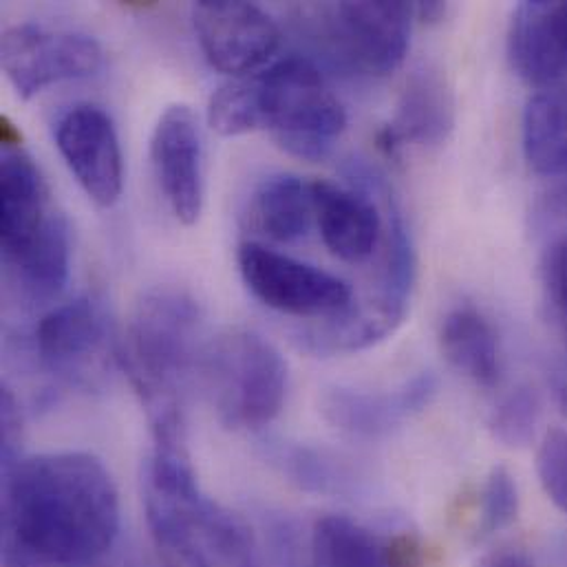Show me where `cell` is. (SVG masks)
Instances as JSON below:
<instances>
[{"label": "cell", "instance_id": "obj_1", "mask_svg": "<svg viewBox=\"0 0 567 567\" xmlns=\"http://www.w3.org/2000/svg\"><path fill=\"white\" fill-rule=\"evenodd\" d=\"M120 495L89 453L60 451L2 462V550L44 567H89L120 535Z\"/></svg>", "mask_w": 567, "mask_h": 567}, {"label": "cell", "instance_id": "obj_2", "mask_svg": "<svg viewBox=\"0 0 567 567\" xmlns=\"http://www.w3.org/2000/svg\"><path fill=\"white\" fill-rule=\"evenodd\" d=\"M204 313L177 287H153L140 296L120 344L126 371L155 437V449L186 451V391L199 375Z\"/></svg>", "mask_w": 567, "mask_h": 567}, {"label": "cell", "instance_id": "obj_3", "mask_svg": "<svg viewBox=\"0 0 567 567\" xmlns=\"http://www.w3.org/2000/svg\"><path fill=\"white\" fill-rule=\"evenodd\" d=\"M148 530L179 567H264L252 526L202 493L186 451L155 449L142 471Z\"/></svg>", "mask_w": 567, "mask_h": 567}, {"label": "cell", "instance_id": "obj_4", "mask_svg": "<svg viewBox=\"0 0 567 567\" xmlns=\"http://www.w3.org/2000/svg\"><path fill=\"white\" fill-rule=\"evenodd\" d=\"M199 378L219 422L233 431H261L284 411L287 362L255 331L235 329L210 340Z\"/></svg>", "mask_w": 567, "mask_h": 567}, {"label": "cell", "instance_id": "obj_5", "mask_svg": "<svg viewBox=\"0 0 567 567\" xmlns=\"http://www.w3.org/2000/svg\"><path fill=\"white\" fill-rule=\"evenodd\" d=\"M382 193L386 202L384 261L375 291L362 302L353 300L344 313L324 320L320 327L300 331V347L311 353L333 355L369 349L391 336L406 318L417 275L415 248L404 217L384 184Z\"/></svg>", "mask_w": 567, "mask_h": 567}, {"label": "cell", "instance_id": "obj_6", "mask_svg": "<svg viewBox=\"0 0 567 567\" xmlns=\"http://www.w3.org/2000/svg\"><path fill=\"white\" fill-rule=\"evenodd\" d=\"M252 80L261 128L293 157L324 159L347 128V113L320 69L309 58L289 55Z\"/></svg>", "mask_w": 567, "mask_h": 567}, {"label": "cell", "instance_id": "obj_7", "mask_svg": "<svg viewBox=\"0 0 567 567\" xmlns=\"http://www.w3.org/2000/svg\"><path fill=\"white\" fill-rule=\"evenodd\" d=\"M120 344L106 302L93 293L51 309L33 331L38 364L80 391H97L109 382L120 367Z\"/></svg>", "mask_w": 567, "mask_h": 567}, {"label": "cell", "instance_id": "obj_8", "mask_svg": "<svg viewBox=\"0 0 567 567\" xmlns=\"http://www.w3.org/2000/svg\"><path fill=\"white\" fill-rule=\"evenodd\" d=\"M336 64L384 78L400 69L411 44L415 9L409 2H329L311 9Z\"/></svg>", "mask_w": 567, "mask_h": 567}, {"label": "cell", "instance_id": "obj_9", "mask_svg": "<svg viewBox=\"0 0 567 567\" xmlns=\"http://www.w3.org/2000/svg\"><path fill=\"white\" fill-rule=\"evenodd\" d=\"M237 264L250 293L279 313L329 320L353 305V291L340 277L261 244H244Z\"/></svg>", "mask_w": 567, "mask_h": 567}, {"label": "cell", "instance_id": "obj_10", "mask_svg": "<svg viewBox=\"0 0 567 567\" xmlns=\"http://www.w3.org/2000/svg\"><path fill=\"white\" fill-rule=\"evenodd\" d=\"M0 53L7 80L24 100L60 82L93 78L104 64V51L95 38L31 22L7 29Z\"/></svg>", "mask_w": 567, "mask_h": 567}, {"label": "cell", "instance_id": "obj_11", "mask_svg": "<svg viewBox=\"0 0 567 567\" xmlns=\"http://www.w3.org/2000/svg\"><path fill=\"white\" fill-rule=\"evenodd\" d=\"M53 137L84 195L113 208L124 188V157L111 115L95 104H73L58 117Z\"/></svg>", "mask_w": 567, "mask_h": 567}, {"label": "cell", "instance_id": "obj_12", "mask_svg": "<svg viewBox=\"0 0 567 567\" xmlns=\"http://www.w3.org/2000/svg\"><path fill=\"white\" fill-rule=\"evenodd\" d=\"M193 24L206 60L228 75L259 69L281 42L275 18L252 2L202 0L193 7Z\"/></svg>", "mask_w": 567, "mask_h": 567}, {"label": "cell", "instance_id": "obj_13", "mask_svg": "<svg viewBox=\"0 0 567 567\" xmlns=\"http://www.w3.org/2000/svg\"><path fill=\"white\" fill-rule=\"evenodd\" d=\"M151 164L175 219L195 226L204 210V146L190 106L171 104L159 115L151 135Z\"/></svg>", "mask_w": 567, "mask_h": 567}, {"label": "cell", "instance_id": "obj_14", "mask_svg": "<svg viewBox=\"0 0 567 567\" xmlns=\"http://www.w3.org/2000/svg\"><path fill=\"white\" fill-rule=\"evenodd\" d=\"M437 389L440 382L431 371H422L386 391L336 386L322 393L320 413L333 429L351 437L382 440L429 409Z\"/></svg>", "mask_w": 567, "mask_h": 567}, {"label": "cell", "instance_id": "obj_15", "mask_svg": "<svg viewBox=\"0 0 567 567\" xmlns=\"http://www.w3.org/2000/svg\"><path fill=\"white\" fill-rule=\"evenodd\" d=\"M53 215L40 168L22 146L4 140L0 153V250L4 266L38 239Z\"/></svg>", "mask_w": 567, "mask_h": 567}, {"label": "cell", "instance_id": "obj_16", "mask_svg": "<svg viewBox=\"0 0 567 567\" xmlns=\"http://www.w3.org/2000/svg\"><path fill=\"white\" fill-rule=\"evenodd\" d=\"M508 60L533 86L561 80L567 73V2H519L508 27Z\"/></svg>", "mask_w": 567, "mask_h": 567}, {"label": "cell", "instance_id": "obj_17", "mask_svg": "<svg viewBox=\"0 0 567 567\" xmlns=\"http://www.w3.org/2000/svg\"><path fill=\"white\" fill-rule=\"evenodd\" d=\"M455 128V97L446 75L433 64H420L409 75L389 126L380 133V146L389 153L415 144L440 146Z\"/></svg>", "mask_w": 567, "mask_h": 567}, {"label": "cell", "instance_id": "obj_18", "mask_svg": "<svg viewBox=\"0 0 567 567\" xmlns=\"http://www.w3.org/2000/svg\"><path fill=\"white\" fill-rule=\"evenodd\" d=\"M316 224L327 250L347 264L367 261L380 244L384 219L367 193L313 182Z\"/></svg>", "mask_w": 567, "mask_h": 567}, {"label": "cell", "instance_id": "obj_19", "mask_svg": "<svg viewBox=\"0 0 567 567\" xmlns=\"http://www.w3.org/2000/svg\"><path fill=\"white\" fill-rule=\"evenodd\" d=\"M266 460L300 491L313 495L347 497L362 491L367 477L351 457L309 444L275 440L266 446Z\"/></svg>", "mask_w": 567, "mask_h": 567}, {"label": "cell", "instance_id": "obj_20", "mask_svg": "<svg viewBox=\"0 0 567 567\" xmlns=\"http://www.w3.org/2000/svg\"><path fill=\"white\" fill-rule=\"evenodd\" d=\"M248 217L252 228L272 241L291 244L307 237L316 219L313 184L289 173L266 177L252 195Z\"/></svg>", "mask_w": 567, "mask_h": 567}, {"label": "cell", "instance_id": "obj_21", "mask_svg": "<svg viewBox=\"0 0 567 567\" xmlns=\"http://www.w3.org/2000/svg\"><path fill=\"white\" fill-rule=\"evenodd\" d=\"M440 344L446 360L475 384L484 389L497 384L499 342L484 313L468 305L451 309L440 327Z\"/></svg>", "mask_w": 567, "mask_h": 567}, {"label": "cell", "instance_id": "obj_22", "mask_svg": "<svg viewBox=\"0 0 567 567\" xmlns=\"http://www.w3.org/2000/svg\"><path fill=\"white\" fill-rule=\"evenodd\" d=\"M522 148L537 175L567 177V89H544L528 100Z\"/></svg>", "mask_w": 567, "mask_h": 567}, {"label": "cell", "instance_id": "obj_23", "mask_svg": "<svg viewBox=\"0 0 567 567\" xmlns=\"http://www.w3.org/2000/svg\"><path fill=\"white\" fill-rule=\"evenodd\" d=\"M69 226L64 217L55 213L38 239L16 261L7 264V270L13 275L27 300L44 302L64 289L69 281Z\"/></svg>", "mask_w": 567, "mask_h": 567}, {"label": "cell", "instance_id": "obj_24", "mask_svg": "<svg viewBox=\"0 0 567 567\" xmlns=\"http://www.w3.org/2000/svg\"><path fill=\"white\" fill-rule=\"evenodd\" d=\"M309 567H395L386 535L373 533L344 515L316 522L311 533Z\"/></svg>", "mask_w": 567, "mask_h": 567}, {"label": "cell", "instance_id": "obj_25", "mask_svg": "<svg viewBox=\"0 0 567 567\" xmlns=\"http://www.w3.org/2000/svg\"><path fill=\"white\" fill-rule=\"evenodd\" d=\"M208 122L224 137H237L261 128L255 80L221 84L208 104Z\"/></svg>", "mask_w": 567, "mask_h": 567}, {"label": "cell", "instance_id": "obj_26", "mask_svg": "<svg viewBox=\"0 0 567 567\" xmlns=\"http://www.w3.org/2000/svg\"><path fill=\"white\" fill-rule=\"evenodd\" d=\"M542 420V400L535 389L517 386L491 415V431L508 449H524L535 440Z\"/></svg>", "mask_w": 567, "mask_h": 567}, {"label": "cell", "instance_id": "obj_27", "mask_svg": "<svg viewBox=\"0 0 567 567\" xmlns=\"http://www.w3.org/2000/svg\"><path fill=\"white\" fill-rule=\"evenodd\" d=\"M519 515V491L508 468L495 466L482 493L480 537H491L515 524Z\"/></svg>", "mask_w": 567, "mask_h": 567}, {"label": "cell", "instance_id": "obj_28", "mask_svg": "<svg viewBox=\"0 0 567 567\" xmlns=\"http://www.w3.org/2000/svg\"><path fill=\"white\" fill-rule=\"evenodd\" d=\"M539 482L548 499L567 515V431L555 429L544 437L537 455Z\"/></svg>", "mask_w": 567, "mask_h": 567}, {"label": "cell", "instance_id": "obj_29", "mask_svg": "<svg viewBox=\"0 0 567 567\" xmlns=\"http://www.w3.org/2000/svg\"><path fill=\"white\" fill-rule=\"evenodd\" d=\"M264 567H300V539L298 530L287 522L277 519L268 524L261 539Z\"/></svg>", "mask_w": 567, "mask_h": 567}, {"label": "cell", "instance_id": "obj_30", "mask_svg": "<svg viewBox=\"0 0 567 567\" xmlns=\"http://www.w3.org/2000/svg\"><path fill=\"white\" fill-rule=\"evenodd\" d=\"M550 291L567 329V239L550 259Z\"/></svg>", "mask_w": 567, "mask_h": 567}, {"label": "cell", "instance_id": "obj_31", "mask_svg": "<svg viewBox=\"0 0 567 567\" xmlns=\"http://www.w3.org/2000/svg\"><path fill=\"white\" fill-rule=\"evenodd\" d=\"M477 567H535L533 561L517 550H497L486 555Z\"/></svg>", "mask_w": 567, "mask_h": 567}, {"label": "cell", "instance_id": "obj_32", "mask_svg": "<svg viewBox=\"0 0 567 567\" xmlns=\"http://www.w3.org/2000/svg\"><path fill=\"white\" fill-rule=\"evenodd\" d=\"M413 9L422 22H437L446 16L449 7L444 2H417V4H413Z\"/></svg>", "mask_w": 567, "mask_h": 567}, {"label": "cell", "instance_id": "obj_33", "mask_svg": "<svg viewBox=\"0 0 567 567\" xmlns=\"http://www.w3.org/2000/svg\"><path fill=\"white\" fill-rule=\"evenodd\" d=\"M2 567H44L35 561H31L29 557L13 553V550H2Z\"/></svg>", "mask_w": 567, "mask_h": 567}, {"label": "cell", "instance_id": "obj_34", "mask_svg": "<svg viewBox=\"0 0 567 567\" xmlns=\"http://www.w3.org/2000/svg\"><path fill=\"white\" fill-rule=\"evenodd\" d=\"M555 395H557V404L567 415V378H557L555 380Z\"/></svg>", "mask_w": 567, "mask_h": 567}]
</instances>
